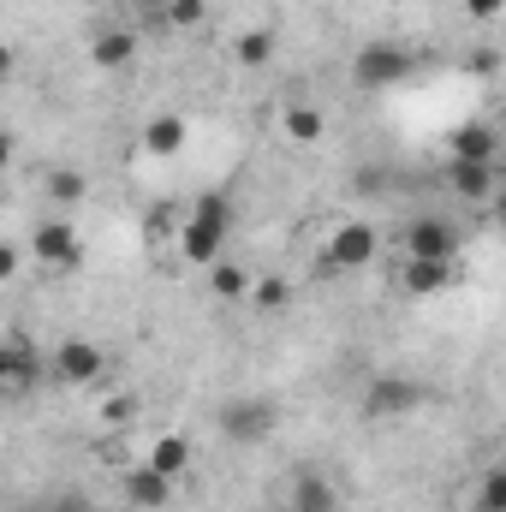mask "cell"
<instances>
[{"instance_id": "14", "label": "cell", "mask_w": 506, "mask_h": 512, "mask_svg": "<svg viewBox=\"0 0 506 512\" xmlns=\"http://www.w3.org/2000/svg\"><path fill=\"white\" fill-rule=\"evenodd\" d=\"M42 191H48V203L66 215V209H78L84 197H90V179L78 173V167H48V179H42Z\"/></svg>"}, {"instance_id": "15", "label": "cell", "mask_w": 506, "mask_h": 512, "mask_svg": "<svg viewBox=\"0 0 506 512\" xmlns=\"http://www.w3.org/2000/svg\"><path fill=\"white\" fill-rule=\"evenodd\" d=\"M280 131H286L292 143H322L328 114H322V108H310V102H292V108H280Z\"/></svg>"}, {"instance_id": "23", "label": "cell", "mask_w": 506, "mask_h": 512, "mask_svg": "<svg viewBox=\"0 0 506 512\" xmlns=\"http://www.w3.org/2000/svg\"><path fill=\"white\" fill-rule=\"evenodd\" d=\"M137 411H143V399H137V393H114V399L102 405V417H108V423H137Z\"/></svg>"}, {"instance_id": "19", "label": "cell", "mask_w": 506, "mask_h": 512, "mask_svg": "<svg viewBox=\"0 0 506 512\" xmlns=\"http://www.w3.org/2000/svg\"><path fill=\"white\" fill-rule=\"evenodd\" d=\"M274 48H280V42H274V30H268V24H256V30H245V36L233 42V60L256 72V66H268V60H274Z\"/></svg>"}, {"instance_id": "21", "label": "cell", "mask_w": 506, "mask_h": 512, "mask_svg": "<svg viewBox=\"0 0 506 512\" xmlns=\"http://www.w3.org/2000/svg\"><path fill=\"white\" fill-rule=\"evenodd\" d=\"M298 512H334V489L322 477H304L298 483Z\"/></svg>"}, {"instance_id": "16", "label": "cell", "mask_w": 506, "mask_h": 512, "mask_svg": "<svg viewBox=\"0 0 506 512\" xmlns=\"http://www.w3.org/2000/svg\"><path fill=\"white\" fill-rule=\"evenodd\" d=\"M447 179H453V191H459V197H471V203L495 191V167H489V161H453V167H447Z\"/></svg>"}, {"instance_id": "28", "label": "cell", "mask_w": 506, "mask_h": 512, "mask_svg": "<svg viewBox=\"0 0 506 512\" xmlns=\"http://www.w3.org/2000/svg\"><path fill=\"white\" fill-rule=\"evenodd\" d=\"M12 72H18V54H12V48H6V42H0V84H6V78H12Z\"/></svg>"}, {"instance_id": "32", "label": "cell", "mask_w": 506, "mask_h": 512, "mask_svg": "<svg viewBox=\"0 0 506 512\" xmlns=\"http://www.w3.org/2000/svg\"><path fill=\"white\" fill-rule=\"evenodd\" d=\"M477 512H489V507H477Z\"/></svg>"}, {"instance_id": "10", "label": "cell", "mask_w": 506, "mask_h": 512, "mask_svg": "<svg viewBox=\"0 0 506 512\" xmlns=\"http://www.w3.org/2000/svg\"><path fill=\"white\" fill-rule=\"evenodd\" d=\"M185 114H149V126H143V137H137V149L149 155V161H173L179 149H185Z\"/></svg>"}, {"instance_id": "20", "label": "cell", "mask_w": 506, "mask_h": 512, "mask_svg": "<svg viewBox=\"0 0 506 512\" xmlns=\"http://www.w3.org/2000/svg\"><path fill=\"white\" fill-rule=\"evenodd\" d=\"M245 298H251L256 310H286L292 286H286V280H251V292H245Z\"/></svg>"}, {"instance_id": "17", "label": "cell", "mask_w": 506, "mask_h": 512, "mask_svg": "<svg viewBox=\"0 0 506 512\" xmlns=\"http://www.w3.org/2000/svg\"><path fill=\"white\" fill-rule=\"evenodd\" d=\"M495 149H501V137L489 126H465L453 137V161H489L495 167Z\"/></svg>"}, {"instance_id": "1", "label": "cell", "mask_w": 506, "mask_h": 512, "mask_svg": "<svg viewBox=\"0 0 506 512\" xmlns=\"http://www.w3.org/2000/svg\"><path fill=\"white\" fill-rule=\"evenodd\" d=\"M227 227H233L227 197L203 191V197L185 209V221H179V233H173V251L185 256L191 268H209V262H221V251H227Z\"/></svg>"}, {"instance_id": "11", "label": "cell", "mask_w": 506, "mask_h": 512, "mask_svg": "<svg viewBox=\"0 0 506 512\" xmlns=\"http://www.w3.org/2000/svg\"><path fill=\"white\" fill-rule=\"evenodd\" d=\"M143 465L179 483V477L191 471V435H155V441H149V453H143Z\"/></svg>"}, {"instance_id": "18", "label": "cell", "mask_w": 506, "mask_h": 512, "mask_svg": "<svg viewBox=\"0 0 506 512\" xmlns=\"http://www.w3.org/2000/svg\"><path fill=\"white\" fill-rule=\"evenodd\" d=\"M209 286H215V298H227V304H245V292H251V274L239 268V262H209Z\"/></svg>"}, {"instance_id": "5", "label": "cell", "mask_w": 506, "mask_h": 512, "mask_svg": "<svg viewBox=\"0 0 506 512\" xmlns=\"http://www.w3.org/2000/svg\"><path fill=\"white\" fill-rule=\"evenodd\" d=\"M352 78L364 90H387V84L411 78V48H399V42H364L358 60H352Z\"/></svg>"}, {"instance_id": "30", "label": "cell", "mask_w": 506, "mask_h": 512, "mask_svg": "<svg viewBox=\"0 0 506 512\" xmlns=\"http://www.w3.org/2000/svg\"><path fill=\"white\" fill-rule=\"evenodd\" d=\"M137 6H143V12H167L173 0H137Z\"/></svg>"}, {"instance_id": "22", "label": "cell", "mask_w": 506, "mask_h": 512, "mask_svg": "<svg viewBox=\"0 0 506 512\" xmlns=\"http://www.w3.org/2000/svg\"><path fill=\"white\" fill-rule=\"evenodd\" d=\"M161 18H167V24H179V30H197V24L209 18V0H173Z\"/></svg>"}, {"instance_id": "27", "label": "cell", "mask_w": 506, "mask_h": 512, "mask_svg": "<svg viewBox=\"0 0 506 512\" xmlns=\"http://www.w3.org/2000/svg\"><path fill=\"white\" fill-rule=\"evenodd\" d=\"M465 12H471V18H495V12H501V0H465Z\"/></svg>"}, {"instance_id": "2", "label": "cell", "mask_w": 506, "mask_h": 512, "mask_svg": "<svg viewBox=\"0 0 506 512\" xmlns=\"http://www.w3.org/2000/svg\"><path fill=\"white\" fill-rule=\"evenodd\" d=\"M30 262L48 268V274H78V262H84V233H78V221H66V215L36 221V233H30Z\"/></svg>"}, {"instance_id": "3", "label": "cell", "mask_w": 506, "mask_h": 512, "mask_svg": "<svg viewBox=\"0 0 506 512\" xmlns=\"http://www.w3.org/2000/svg\"><path fill=\"white\" fill-rule=\"evenodd\" d=\"M215 423H221V435L233 441V447H256V441H268L274 435V423H280V411H274V399H227L221 411H215Z\"/></svg>"}, {"instance_id": "9", "label": "cell", "mask_w": 506, "mask_h": 512, "mask_svg": "<svg viewBox=\"0 0 506 512\" xmlns=\"http://www.w3.org/2000/svg\"><path fill=\"white\" fill-rule=\"evenodd\" d=\"M120 495H126L137 512H161L173 501V477H161V471H149V465H126V471H120Z\"/></svg>"}, {"instance_id": "7", "label": "cell", "mask_w": 506, "mask_h": 512, "mask_svg": "<svg viewBox=\"0 0 506 512\" xmlns=\"http://www.w3.org/2000/svg\"><path fill=\"white\" fill-rule=\"evenodd\" d=\"M423 399V387L411 382V376H376V382H364V417H405L411 405Z\"/></svg>"}, {"instance_id": "13", "label": "cell", "mask_w": 506, "mask_h": 512, "mask_svg": "<svg viewBox=\"0 0 506 512\" xmlns=\"http://www.w3.org/2000/svg\"><path fill=\"white\" fill-rule=\"evenodd\" d=\"M131 60H137V36L131 30H102L90 42V66H102V72H126Z\"/></svg>"}, {"instance_id": "8", "label": "cell", "mask_w": 506, "mask_h": 512, "mask_svg": "<svg viewBox=\"0 0 506 512\" xmlns=\"http://www.w3.org/2000/svg\"><path fill=\"white\" fill-rule=\"evenodd\" d=\"M405 256H423V262H453L459 256V233L441 221V215H423L405 227Z\"/></svg>"}, {"instance_id": "24", "label": "cell", "mask_w": 506, "mask_h": 512, "mask_svg": "<svg viewBox=\"0 0 506 512\" xmlns=\"http://www.w3.org/2000/svg\"><path fill=\"white\" fill-rule=\"evenodd\" d=\"M477 507L506 512V477H501V471H489V477H483V495H477Z\"/></svg>"}, {"instance_id": "29", "label": "cell", "mask_w": 506, "mask_h": 512, "mask_svg": "<svg viewBox=\"0 0 506 512\" xmlns=\"http://www.w3.org/2000/svg\"><path fill=\"white\" fill-rule=\"evenodd\" d=\"M54 512H96L90 501H78V495H66V501H54Z\"/></svg>"}, {"instance_id": "25", "label": "cell", "mask_w": 506, "mask_h": 512, "mask_svg": "<svg viewBox=\"0 0 506 512\" xmlns=\"http://www.w3.org/2000/svg\"><path fill=\"white\" fill-rule=\"evenodd\" d=\"M18 262H24V251H18V245H6V239H0V286H6V280H12V274H18Z\"/></svg>"}, {"instance_id": "4", "label": "cell", "mask_w": 506, "mask_h": 512, "mask_svg": "<svg viewBox=\"0 0 506 512\" xmlns=\"http://www.w3.org/2000/svg\"><path fill=\"white\" fill-rule=\"evenodd\" d=\"M322 256H328V268H370L381 256V233L370 227V221H340L334 233H328V245H322Z\"/></svg>"}, {"instance_id": "31", "label": "cell", "mask_w": 506, "mask_h": 512, "mask_svg": "<svg viewBox=\"0 0 506 512\" xmlns=\"http://www.w3.org/2000/svg\"><path fill=\"white\" fill-rule=\"evenodd\" d=\"M6 370H12V352H6V340H0V376H6Z\"/></svg>"}, {"instance_id": "26", "label": "cell", "mask_w": 506, "mask_h": 512, "mask_svg": "<svg viewBox=\"0 0 506 512\" xmlns=\"http://www.w3.org/2000/svg\"><path fill=\"white\" fill-rule=\"evenodd\" d=\"M12 161H18V137H12V131H0V173H6Z\"/></svg>"}, {"instance_id": "6", "label": "cell", "mask_w": 506, "mask_h": 512, "mask_svg": "<svg viewBox=\"0 0 506 512\" xmlns=\"http://www.w3.org/2000/svg\"><path fill=\"white\" fill-rule=\"evenodd\" d=\"M102 370H108V352H102L96 340H60V346H54V376L66 387L102 382Z\"/></svg>"}, {"instance_id": "12", "label": "cell", "mask_w": 506, "mask_h": 512, "mask_svg": "<svg viewBox=\"0 0 506 512\" xmlns=\"http://www.w3.org/2000/svg\"><path fill=\"white\" fill-rule=\"evenodd\" d=\"M453 280V262H423V256H405V268H399V286L411 292V298H429V292H441Z\"/></svg>"}]
</instances>
